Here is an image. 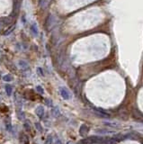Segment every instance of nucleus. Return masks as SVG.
<instances>
[{
	"label": "nucleus",
	"mask_w": 143,
	"mask_h": 144,
	"mask_svg": "<svg viewBox=\"0 0 143 144\" xmlns=\"http://www.w3.org/2000/svg\"><path fill=\"white\" fill-rule=\"evenodd\" d=\"M60 95L65 100H68L70 98V94H69V92L65 87H61L60 88Z\"/></svg>",
	"instance_id": "obj_1"
},
{
	"label": "nucleus",
	"mask_w": 143,
	"mask_h": 144,
	"mask_svg": "<svg viewBox=\"0 0 143 144\" xmlns=\"http://www.w3.org/2000/svg\"><path fill=\"white\" fill-rule=\"evenodd\" d=\"M88 133V127L86 126L85 124H83L81 125V127H80L79 129V134L82 137H85V136H86V134Z\"/></svg>",
	"instance_id": "obj_2"
},
{
	"label": "nucleus",
	"mask_w": 143,
	"mask_h": 144,
	"mask_svg": "<svg viewBox=\"0 0 143 144\" xmlns=\"http://www.w3.org/2000/svg\"><path fill=\"white\" fill-rule=\"evenodd\" d=\"M35 113H36V114H37L39 117H42V116H43V114H44V108H43V106L39 105L38 107L36 108Z\"/></svg>",
	"instance_id": "obj_3"
},
{
	"label": "nucleus",
	"mask_w": 143,
	"mask_h": 144,
	"mask_svg": "<svg viewBox=\"0 0 143 144\" xmlns=\"http://www.w3.org/2000/svg\"><path fill=\"white\" fill-rule=\"evenodd\" d=\"M11 18H9V17H2V18H0V23L3 24L4 25H9L11 24Z\"/></svg>",
	"instance_id": "obj_4"
},
{
	"label": "nucleus",
	"mask_w": 143,
	"mask_h": 144,
	"mask_svg": "<svg viewBox=\"0 0 143 144\" xmlns=\"http://www.w3.org/2000/svg\"><path fill=\"white\" fill-rule=\"evenodd\" d=\"M104 143L105 144H117V141L113 138H106L104 141Z\"/></svg>",
	"instance_id": "obj_5"
},
{
	"label": "nucleus",
	"mask_w": 143,
	"mask_h": 144,
	"mask_svg": "<svg viewBox=\"0 0 143 144\" xmlns=\"http://www.w3.org/2000/svg\"><path fill=\"white\" fill-rule=\"evenodd\" d=\"M31 31H32V33L35 36L38 35V27H37L36 24H33L31 25Z\"/></svg>",
	"instance_id": "obj_6"
},
{
	"label": "nucleus",
	"mask_w": 143,
	"mask_h": 144,
	"mask_svg": "<svg viewBox=\"0 0 143 144\" xmlns=\"http://www.w3.org/2000/svg\"><path fill=\"white\" fill-rule=\"evenodd\" d=\"M94 143L92 138H87V139H84L80 141V144H92Z\"/></svg>",
	"instance_id": "obj_7"
},
{
	"label": "nucleus",
	"mask_w": 143,
	"mask_h": 144,
	"mask_svg": "<svg viewBox=\"0 0 143 144\" xmlns=\"http://www.w3.org/2000/svg\"><path fill=\"white\" fill-rule=\"evenodd\" d=\"M13 79H14L13 76L9 75V74H7V75H5L3 77V80L4 81H6V82H10V81H12Z\"/></svg>",
	"instance_id": "obj_8"
},
{
	"label": "nucleus",
	"mask_w": 143,
	"mask_h": 144,
	"mask_svg": "<svg viewBox=\"0 0 143 144\" xmlns=\"http://www.w3.org/2000/svg\"><path fill=\"white\" fill-rule=\"evenodd\" d=\"M51 114H53V116L58 117L60 115V110H59V108L58 107L53 108L52 110H51Z\"/></svg>",
	"instance_id": "obj_9"
},
{
	"label": "nucleus",
	"mask_w": 143,
	"mask_h": 144,
	"mask_svg": "<svg viewBox=\"0 0 143 144\" xmlns=\"http://www.w3.org/2000/svg\"><path fill=\"white\" fill-rule=\"evenodd\" d=\"M19 66L22 68V69H28V64H27V62H25V61H24V60H20L19 61Z\"/></svg>",
	"instance_id": "obj_10"
},
{
	"label": "nucleus",
	"mask_w": 143,
	"mask_h": 144,
	"mask_svg": "<svg viewBox=\"0 0 143 144\" xmlns=\"http://www.w3.org/2000/svg\"><path fill=\"white\" fill-rule=\"evenodd\" d=\"M6 94L8 95V96H11V95H12L13 88H12V86H10V85H6Z\"/></svg>",
	"instance_id": "obj_11"
},
{
	"label": "nucleus",
	"mask_w": 143,
	"mask_h": 144,
	"mask_svg": "<svg viewBox=\"0 0 143 144\" xmlns=\"http://www.w3.org/2000/svg\"><path fill=\"white\" fill-rule=\"evenodd\" d=\"M14 28H15V26H14V25H12L11 27L9 28L8 30H7L6 33H5V35H9V34H10V33H11L14 30Z\"/></svg>",
	"instance_id": "obj_12"
},
{
	"label": "nucleus",
	"mask_w": 143,
	"mask_h": 144,
	"mask_svg": "<svg viewBox=\"0 0 143 144\" xmlns=\"http://www.w3.org/2000/svg\"><path fill=\"white\" fill-rule=\"evenodd\" d=\"M22 141L24 144H29V140H28V137L26 135H22Z\"/></svg>",
	"instance_id": "obj_13"
},
{
	"label": "nucleus",
	"mask_w": 143,
	"mask_h": 144,
	"mask_svg": "<svg viewBox=\"0 0 143 144\" xmlns=\"http://www.w3.org/2000/svg\"><path fill=\"white\" fill-rule=\"evenodd\" d=\"M24 129L27 132H31L32 131V129H31V125L29 124V122H25L24 124Z\"/></svg>",
	"instance_id": "obj_14"
},
{
	"label": "nucleus",
	"mask_w": 143,
	"mask_h": 144,
	"mask_svg": "<svg viewBox=\"0 0 143 144\" xmlns=\"http://www.w3.org/2000/svg\"><path fill=\"white\" fill-rule=\"evenodd\" d=\"M45 144H52V138H51V136H49L47 138L46 141H45Z\"/></svg>",
	"instance_id": "obj_15"
},
{
	"label": "nucleus",
	"mask_w": 143,
	"mask_h": 144,
	"mask_svg": "<svg viewBox=\"0 0 143 144\" xmlns=\"http://www.w3.org/2000/svg\"><path fill=\"white\" fill-rule=\"evenodd\" d=\"M36 89H37V91L39 92V93H40V94H43L44 93V90H43V88H42V87H41V86H37V87H36Z\"/></svg>",
	"instance_id": "obj_16"
},
{
	"label": "nucleus",
	"mask_w": 143,
	"mask_h": 144,
	"mask_svg": "<svg viewBox=\"0 0 143 144\" xmlns=\"http://www.w3.org/2000/svg\"><path fill=\"white\" fill-rule=\"evenodd\" d=\"M105 125H107V126H110V127H118V124H115V123H111V122H105Z\"/></svg>",
	"instance_id": "obj_17"
},
{
	"label": "nucleus",
	"mask_w": 143,
	"mask_h": 144,
	"mask_svg": "<svg viewBox=\"0 0 143 144\" xmlns=\"http://www.w3.org/2000/svg\"><path fill=\"white\" fill-rule=\"evenodd\" d=\"M35 127H36V129H38V131H40V132L42 131V127H41V124H40L39 122H36L35 123Z\"/></svg>",
	"instance_id": "obj_18"
},
{
	"label": "nucleus",
	"mask_w": 143,
	"mask_h": 144,
	"mask_svg": "<svg viewBox=\"0 0 143 144\" xmlns=\"http://www.w3.org/2000/svg\"><path fill=\"white\" fill-rule=\"evenodd\" d=\"M45 103H46V105L48 106H51L52 105V103H51V101L50 99H45Z\"/></svg>",
	"instance_id": "obj_19"
},
{
	"label": "nucleus",
	"mask_w": 143,
	"mask_h": 144,
	"mask_svg": "<svg viewBox=\"0 0 143 144\" xmlns=\"http://www.w3.org/2000/svg\"><path fill=\"white\" fill-rule=\"evenodd\" d=\"M37 70H38V71L40 72V73H41V75H42V70H41V68H38V69H37Z\"/></svg>",
	"instance_id": "obj_20"
},
{
	"label": "nucleus",
	"mask_w": 143,
	"mask_h": 144,
	"mask_svg": "<svg viewBox=\"0 0 143 144\" xmlns=\"http://www.w3.org/2000/svg\"><path fill=\"white\" fill-rule=\"evenodd\" d=\"M56 144H61V141H57V142H56Z\"/></svg>",
	"instance_id": "obj_21"
},
{
	"label": "nucleus",
	"mask_w": 143,
	"mask_h": 144,
	"mask_svg": "<svg viewBox=\"0 0 143 144\" xmlns=\"http://www.w3.org/2000/svg\"><path fill=\"white\" fill-rule=\"evenodd\" d=\"M1 28H2V24L0 23V29H1Z\"/></svg>",
	"instance_id": "obj_22"
}]
</instances>
